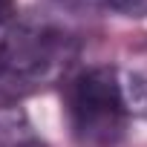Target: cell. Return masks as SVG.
<instances>
[{
  "label": "cell",
  "mask_w": 147,
  "mask_h": 147,
  "mask_svg": "<svg viewBox=\"0 0 147 147\" xmlns=\"http://www.w3.org/2000/svg\"><path fill=\"white\" fill-rule=\"evenodd\" d=\"M78 46L66 32L52 26H15L0 38V104L35 92L75 61Z\"/></svg>",
  "instance_id": "obj_1"
},
{
  "label": "cell",
  "mask_w": 147,
  "mask_h": 147,
  "mask_svg": "<svg viewBox=\"0 0 147 147\" xmlns=\"http://www.w3.org/2000/svg\"><path fill=\"white\" fill-rule=\"evenodd\" d=\"M63 113L78 147H113L124 136L127 110L115 66H87L63 84Z\"/></svg>",
  "instance_id": "obj_2"
},
{
  "label": "cell",
  "mask_w": 147,
  "mask_h": 147,
  "mask_svg": "<svg viewBox=\"0 0 147 147\" xmlns=\"http://www.w3.org/2000/svg\"><path fill=\"white\" fill-rule=\"evenodd\" d=\"M118 84H121V98H124L127 115H136V118L147 121V75L118 69Z\"/></svg>",
  "instance_id": "obj_3"
},
{
  "label": "cell",
  "mask_w": 147,
  "mask_h": 147,
  "mask_svg": "<svg viewBox=\"0 0 147 147\" xmlns=\"http://www.w3.org/2000/svg\"><path fill=\"white\" fill-rule=\"evenodd\" d=\"M98 6L124 18H147V0H98Z\"/></svg>",
  "instance_id": "obj_4"
},
{
  "label": "cell",
  "mask_w": 147,
  "mask_h": 147,
  "mask_svg": "<svg viewBox=\"0 0 147 147\" xmlns=\"http://www.w3.org/2000/svg\"><path fill=\"white\" fill-rule=\"evenodd\" d=\"M15 9H18L15 0H0V26L9 23V20L15 18Z\"/></svg>",
  "instance_id": "obj_5"
},
{
  "label": "cell",
  "mask_w": 147,
  "mask_h": 147,
  "mask_svg": "<svg viewBox=\"0 0 147 147\" xmlns=\"http://www.w3.org/2000/svg\"><path fill=\"white\" fill-rule=\"evenodd\" d=\"M58 3H66V6H98V0H58Z\"/></svg>",
  "instance_id": "obj_6"
}]
</instances>
